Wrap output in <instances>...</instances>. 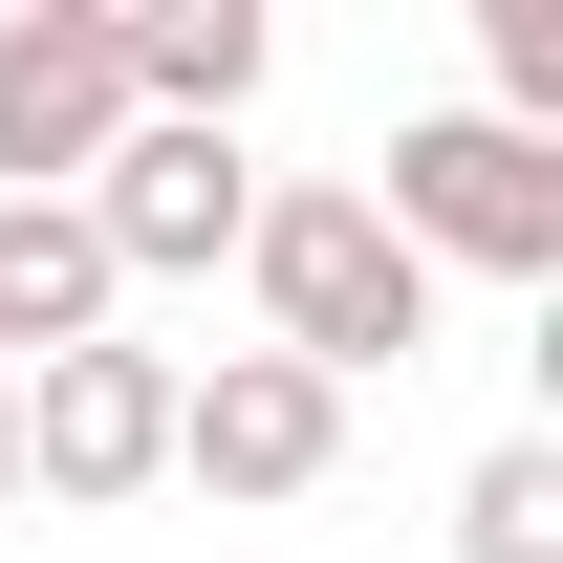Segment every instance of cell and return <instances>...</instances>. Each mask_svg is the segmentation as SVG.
<instances>
[{"label":"cell","instance_id":"obj_1","mask_svg":"<svg viewBox=\"0 0 563 563\" xmlns=\"http://www.w3.org/2000/svg\"><path fill=\"white\" fill-rule=\"evenodd\" d=\"M239 282H261V347H282V368H325V390H368V368H412V347H433V261L368 217V174L261 196V217H239Z\"/></svg>","mask_w":563,"mask_h":563},{"label":"cell","instance_id":"obj_2","mask_svg":"<svg viewBox=\"0 0 563 563\" xmlns=\"http://www.w3.org/2000/svg\"><path fill=\"white\" fill-rule=\"evenodd\" d=\"M368 217H390L433 282H455V261H477V282H563V152L498 131V109H412L390 174H368Z\"/></svg>","mask_w":563,"mask_h":563},{"label":"cell","instance_id":"obj_3","mask_svg":"<svg viewBox=\"0 0 563 563\" xmlns=\"http://www.w3.org/2000/svg\"><path fill=\"white\" fill-rule=\"evenodd\" d=\"M22 390V498H66V520H109V498L174 477V347H66V368H0Z\"/></svg>","mask_w":563,"mask_h":563},{"label":"cell","instance_id":"obj_4","mask_svg":"<svg viewBox=\"0 0 563 563\" xmlns=\"http://www.w3.org/2000/svg\"><path fill=\"white\" fill-rule=\"evenodd\" d=\"M131 131V22L109 0H0V196H87Z\"/></svg>","mask_w":563,"mask_h":563},{"label":"cell","instance_id":"obj_5","mask_svg":"<svg viewBox=\"0 0 563 563\" xmlns=\"http://www.w3.org/2000/svg\"><path fill=\"white\" fill-rule=\"evenodd\" d=\"M87 239H109V282H217L239 261V217H261V174H239V131H109V174H87Z\"/></svg>","mask_w":563,"mask_h":563},{"label":"cell","instance_id":"obj_6","mask_svg":"<svg viewBox=\"0 0 563 563\" xmlns=\"http://www.w3.org/2000/svg\"><path fill=\"white\" fill-rule=\"evenodd\" d=\"M325 455H347V390L325 368H282V347L174 368V477L196 498H325Z\"/></svg>","mask_w":563,"mask_h":563},{"label":"cell","instance_id":"obj_7","mask_svg":"<svg viewBox=\"0 0 563 563\" xmlns=\"http://www.w3.org/2000/svg\"><path fill=\"white\" fill-rule=\"evenodd\" d=\"M131 325V282H109V239H87L66 196H0V368H66Z\"/></svg>","mask_w":563,"mask_h":563},{"label":"cell","instance_id":"obj_8","mask_svg":"<svg viewBox=\"0 0 563 563\" xmlns=\"http://www.w3.org/2000/svg\"><path fill=\"white\" fill-rule=\"evenodd\" d=\"M109 22H131V109H152V131H239L261 66H282L261 0H109Z\"/></svg>","mask_w":563,"mask_h":563},{"label":"cell","instance_id":"obj_9","mask_svg":"<svg viewBox=\"0 0 563 563\" xmlns=\"http://www.w3.org/2000/svg\"><path fill=\"white\" fill-rule=\"evenodd\" d=\"M455 563H563V433H498L455 477Z\"/></svg>","mask_w":563,"mask_h":563},{"label":"cell","instance_id":"obj_10","mask_svg":"<svg viewBox=\"0 0 563 563\" xmlns=\"http://www.w3.org/2000/svg\"><path fill=\"white\" fill-rule=\"evenodd\" d=\"M0 498H22V390H0Z\"/></svg>","mask_w":563,"mask_h":563}]
</instances>
